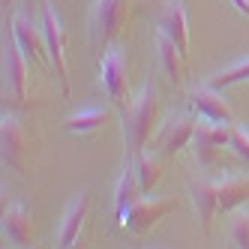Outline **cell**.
I'll return each instance as SVG.
<instances>
[{
  "label": "cell",
  "mask_w": 249,
  "mask_h": 249,
  "mask_svg": "<svg viewBox=\"0 0 249 249\" xmlns=\"http://www.w3.org/2000/svg\"><path fill=\"white\" fill-rule=\"evenodd\" d=\"M189 195H192L195 213H198L201 231L207 234L216 213H231L249 201V174L225 177V180H195L189 183Z\"/></svg>",
  "instance_id": "cell-1"
},
{
  "label": "cell",
  "mask_w": 249,
  "mask_h": 249,
  "mask_svg": "<svg viewBox=\"0 0 249 249\" xmlns=\"http://www.w3.org/2000/svg\"><path fill=\"white\" fill-rule=\"evenodd\" d=\"M159 120V93L156 87L147 81L141 87V93L123 108V141H126V162H135V159L144 153L150 132Z\"/></svg>",
  "instance_id": "cell-2"
},
{
  "label": "cell",
  "mask_w": 249,
  "mask_h": 249,
  "mask_svg": "<svg viewBox=\"0 0 249 249\" xmlns=\"http://www.w3.org/2000/svg\"><path fill=\"white\" fill-rule=\"evenodd\" d=\"M132 9L135 0H93L90 18H87V36H90V48L99 57L120 39V33L126 30L132 18Z\"/></svg>",
  "instance_id": "cell-3"
},
{
  "label": "cell",
  "mask_w": 249,
  "mask_h": 249,
  "mask_svg": "<svg viewBox=\"0 0 249 249\" xmlns=\"http://www.w3.org/2000/svg\"><path fill=\"white\" fill-rule=\"evenodd\" d=\"M189 147H192V156L198 162V168L216 171L222 165L225 150H231V123H210V120L198 123Z\"/></svg>",
  "instance_id": "cell-4"
},
{
  "label": "cell",
  "mask_w": 249,
  "mask_h": 249,
  "mask_svg": "<svg viewBox=\"0 0 249 249\" xmlns=\"http://www.w3.org/2000/svg\"><path fill=\"white\" fill-rule=\"evenodd\" d=\"M99 87L120 108H126L132 102V96H129V60H126L123 48H108L99 57Z\"/></svg>",
  "instance_id": "cell-5"
},
{
  "label": "cell",
  "mask_w": 249,
  "mask_h": 249,
  "mask_svg": "<svg viewBox=\"0 0 249 249\" xmlns=\"http://www.w3.org/2000/svg\"><path fill=\"white\" fill-rule=\"evenodd\" d=\"M0 147H3V165L18 177H30V138L18 117L3 114L0 120Z\"/></svg>",
  "instance_id": "cell-6"
},
{
  "label": "cell",
  "mask_w": 249,
  "mask_h": 249,
  "mask_svg": "<svg viewBox=\"0 0 249 249\" xmlns=\"http://www.w3.org/2000/svg\"><path fill=\"white\" fill-rule=\"evenodd\" d=\"M42 33H45V48H48V57H51V69L57 72L60 81V90L63 96H69V66H66V30L60 24V15L54 9V3H42Z\"/></svg>",
  "instance_id": "cell-7"
},
{
  "label": "cell",
  "mask_w": 249,
  "mask_h": 249,
  "mask_svg": "<svg viewBox=\"0 0 249 249\" xmlns=\"http://www.w3.org/2000/svg\"><path fill=\"white\" fill-rule=\"evenodd\" d=\"M27 57L21 54L12 30L3 33V99L24 102L27 99Z\"/></svg>",
  "instance_id": "cell-8"
},
{
  "label": "cell",
  "mask_w": 249,
  "mask_h": 249,
  "mask_svg": "<svg viewBox=\"0 0 249 249\" xmlns=\"http://www.w3.org/2000/svg\"><path fill=\"white\" fill-rule=\"evenodd\" d=\"M9 30L15 42H18L21 54L30 60V63H39L42 69H51V57H48V48H45V33H42V24L36 27L24 12H15L12 21H9Z\"/></svg>",
  "instance_id": "cell-9"
},
{
  "label": "cell",
  "mask_w": 249,
  "mask_h": 249,
  "mask_svg": "<svg viewBox=\"0 0 249 249\" xmlns=\"http://www.w3.org/2000/svg\"><path fill=\"white\" fill-rule=\"evenodd\" d=\"M177 207V201L174 198H144V195H141V198L126 210V216L120 219V228H126L129 234H144V231H150L159 219H165L168 213Z\"/></svg>",
  "instance_id": "cell-10"
},
{
  "label": "cell",
  "mask_w": 249,
  "mask_h": 249,
  "mask_svg": "<svg viewBox=\"0 0 249 249\" xmlns=\"http://www.w3.org/2000/svg\"><path fill=\"white\" fill-rule=\"evenodd\" d=\"M195 117L192 114H168L162 120V126L156 132V141H153V150H159L165 159H171L174 153H180L183 147H189V141L195 135Z\"/></svg>",
  "instance_id": "cell-11"
},
{
  "label": "cell",
  "mask_w": 249,
  "mask_h": 249,
  "mask_svg": "<svg viewBox=\"0 0 249 249\" xmlns=\"http://www.w3.org/2000/svg\"><path fill=\"white\" fill-rule=\"evenodd\" d=\"M156 30H162L180 48V54L189 60V21H186L183 0H165L162 12H159V21H156Z\"/></svg>",
  "instance_id": "cell-12"
},
{
  "label": "cell",
  "mask_w": 249,
  "mask_h": 249,
  "mask_svg": "<svg viewBox=\"0 0 249 249\" xmlns=\"http://www.w3.org/2000/svg\"><path fill=\"white\" fill-rule=\"evenodd\" d=\"M0 228H3V240L9 246H33V240H36L33 213L21 201H15V204H9L3 210V222H0Z\"/></svg>",
  "instance_id": "cell-13"
},
{
  "label": "cell",
  "mask_w": 249,
  "mask_h": 249,
  "mask_svg": "<svg viewBox=\"0 0 249 249\" xmlns=\"http://www.w3.org/2000/svg\"><path fill=\"white\" fill-rule=\"evenodd\" d=\"M186 102L195 114H201L210 123H231V105L225 102L222 90H213V87L201 84L186 93Z\"/></svg>",
  "instance_id": "cell-14"
},
{
  "label": "cell",
  "mask_w": 249,
  "mask_h": 249,
  "mask_svg": "<svg viewBox=\"0 0 249 249\" xmlns=\"http://www.w3.org/2000/svg\"><path fill=\"white\" fill-rule=\"evenodd\" d=\"M87 210H90V195L87 192H78L72 201L66 204L63 216H60V228H57V246L69 249L78 243V234L84 228V219H87Z\"/></svg>",
  "instance_id": "cell-15"
},
{
  "label": "cell",
  "mask_w": 249,
  "mask_h": 249,
  "mask_svg": "<svg viewBox=\"0 0 249 249\" xmlns=\"http://www.w3.org/2000/svg\"><path fill=\"white\" fill-rule=\"evenodd\" d=\"M156 51H159V66H162V75L168 78V84L177 90V87L183 84V78H186L189 60L180 54V48H177L162 30H156Z\"/></svg>",
  "instance_id": "cell-16"
},
{
  "label": "cell",
  "mask_w": 249,
  "mask_h": 249,
  "mask_svg": "<svg viewBox=\"0 0 249 249\" xmlns=\"http://www.w3.org/2000/svg\"><path fill=\"white\" fill-rule=\"evenodd\" d=\"M141 195H144V189H141V183H138L135 165L126 162L123 171H120V177H117V183H114V216H117V222L126 216V210L141 198Z\"/></svg>",
  "instance_id": "cell-17"
},
{
  "label": "cell",
  "mask_w": 249,
  "mask_h": 249,
  "mask_svg": "<svg viewBox=\"0 0 249 249\" xmlns=\"http://www.w3.org/2000/svg\"><path fill=\"white\" fill-rule=\"evenodd\" d=\"M132 165H135V174H138V183H141V189H144V195H150L159 186V180H162L165 156L159 150H144Z\"/></svg>",
  "instance_id": "cell-18"
},
{
  "label": "cell",
  "mask_w": 249,
  "mask_h": 249,
  "mask_svg": "<svg viewBox=\"0 0 249 249\" xmlns=\"http://www.w3.org/2000/svg\"><path fill=\"white\" fill-rule=\"evenodd\" d=\"M108 117H111V111L105 108H84V111H78V114H69L63 123H60V129L63 132H69V135H87V132H96V129H102L105 123H108Z\"/></svg>",
  "instance_id": "cell-19"
},
{
  "label": "cell",
  "mask_w": 249,
  "mask_h": 249,
  "mask_svg": "<svg viewBox=\"0 0 249 249\" xmlns=\"http://www.w3.org/2000/svg\"><path fill=\"white\" fill-rule=\"evenodd\" d=\"M240 81H249V57L237 60V63H231L225 69H216V72H210L207 75V87H213V90H228V87H234Z\"/></svg>",
  "instance_id": "cell-20"
},
{
  "label": "cell",
  "mask_w": 249,
  "mask_h": 249,
  "mask_svg": "<svg viewBox=\"0 0 249 249\" xmlns=\"http://www.w3.org/2000/svg\"><path fill=\"white\" fill-rule=\"evenodd\" d=\"M231 156H234L237 165L249 171V129L234 120H231Z\"/></svg>",
  "instance_id": "cell-21"
},
{
  "label": "cell",
  "mask_w": 249,
  "mask_h": 249,
  "mask_svg": "<svg viewBox=\"0 0 249 249\" xmlns=\"http://www.w3.org/2000/svg\"><path fill=\"white\" fill-rule=\"evenodd\" d=\"M228 246L231 249H249V210H240L228 231Z\"/></svg>",
  "instance_id": "cell-22"
},
{
  "label": "cell",
  "mask_w": 249,
  "mask_h": 249,
  "mask_svg": "<svg viewBox=\"0 0 249 249\" xmlns=\"http://www.w3.org/2000/svg\"><path fill=\"white\" fill-rule=\"evenodd\" d=\"M228 3H231V6H234L237 12H243V15H246V18H249V0H228Z\"/></svg>",
  "instance_id": "cell-23"
}]
</instances>
